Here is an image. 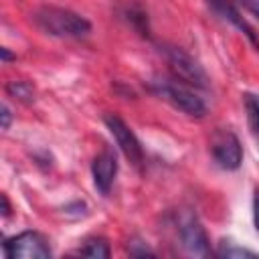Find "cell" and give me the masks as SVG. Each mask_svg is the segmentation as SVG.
Wrapping results in <instances>:
<instances>
[{
	"mask_svg": "<svg viewBox=\"0 0 259 259\" xmlns=\"http://www.w3.org/2000/svg\"><path fill=\"white\" fill-rule=\"evenodd\" d=\"M208 4L212 6V10H214L219 16H223L225 20H229L231 24H235L239 30H243V32L247 34V38H249L255 47H259V36L255 34V30L251 28V24L241 16V12H239L231 2H227V0H208Z\"/></svg>",
	"mask_w": 259,
	"mask_h": 259,
	"instance_id": "obj_9",
	"label": "cell"
},
{
	"mask_svg": "<svg viewBox=\"0 0 259 259\" xmlns=\"http://www.w3.org/2000/svg\"><path fill=\"white\" fill-rule=\"evenodd\" d=\"M75 253L77 255H83V257H91V259H107L109 257V245L101 237H91Z\"/></svg>",
	"mask_w": 259,
	"mask_h": 259,
	"instance_id": "obj_11",
	"label": "cell"
},
{
	"mask_svg": "<svg viewBox=\"0 0 259 259\" xmlns=\"http://www.w3.org/2000/svg\"><path fill=\"white\" fill-rule=\"evenodd\" d=\"M152 91L162 97L164 101H168L174 109L182 111L184 115H190V117H202L206 113V105L202 101V97H198L192 87L172 79H156L152 81Z\"/></svg>",
	"mask_w": 259,
	"mask_h": 259,
	"instance_id": "obj_2",
	"label": "cell"
},
{
	"mask_svg": "<svg viewBox=\"0 0 259 259\" xmlns=\"http://www.w3.org/2000/svg\"><path fill=\"white\" fill-rule=\"evenodd\" d=\"M239 2H241V4H243V6H245L253 16H257V18H259V0H239Z\"/></svg>",
	"mask_w": 259,
	"mask_h": 259,
	"instance_id": "obj_14",
	"label": "cell"
},
{
	"mask_svg": "<svg viewBox=\"0 0 259 259\" xmlns=\"http://www.w3.org/2000/svg\"><path fill=\"white\" fill-rule=\"evenodd\" d=\"M210 156L223 170H237L243 162V148L239 138L229 130H219L210 140Z\"/></svg>",
	"mask_w": 259,
	"mask_h": 259,
	"instance_id": "obj_5",
	"label": "cell"
},
{
	"mask_svg": "<svg viewBox=\"0 0 259 259\" xmlns=\"http://www.w3.org/2000/svg\"><path fill=\"white\" fill-rule=\"evenodd\" d=\"M109 134L113 136L115 144L119 146V150L123 152V156L134 164V166H142L144 164V148L140 144V140L136 138V134L132 132V127L117 115L109 113L103 117Z\"/></svg>",
	"mask_w": 259,
	"mask_h": 259,
	"instance_id": "obj_6",
	"label": "cell"
},
{
	"mask_svg": "<svg viewBox=\"0 0 259 259\" xmlns=\"http://www.w3.org/2000/svg\"><path fill=\"white\" fill-rule=\"evenodd\" d=\"M253 221H255V227L259 231V190L253 196Z\"/></svg>",
	"mask_w": 259,
	"mask_h": 259,
	"instance_id": "obj_16",
	"label": "cell"
},
{
	"mask_svg": "<svg viewBox=\"0 0 259 259\" xmlns=\"http://www.w3.org/2000/svg\"><path fill=\"white\" fill-rule=\"evenodd\" d=\"M2 214H4V217H8V214H10V204H8L6 194H2Z\"/></svg>",
	"mask_w": 259,
	"mask_h": 259,
	"instance_id": "obj_17",
	"label": "cell"
},
{
	"mask_svg": "<svg viewBox=\"0 0 259 259\" xmlns=\"http://www.w3.org/2000/svg\"><path fill=\"white\" fill-rule=\"evenodd\" d=\"M32 20L42 32L57 38H85L91 32V22L85 16L61 6H40Z\"/></svg>",
	"mask_w": 259,
	"mask_h": 259,
	"instance_id": "obj_1",
	"label": "cell"
},
{
	"mask_svg": "<svg viewBox=\"0 0 259 259\" xmlns=\"http://www.w3.org/2000/svg\"><path fill=\"white\" fill-rule=\"evenodd\" d=\"M6 91H8V95H12L14 99H20L24 103L34 99V87L28 81H10L6 85Z\"/></svg>",
	"mask_w": 259,
	"mask_h": 259,
	"instance_id": "obj_12",
	"label": "cell"
},
{
	"mask_svg": "<svg viewBox=\"0 0 259 259\" xmlns=\"http://www.w3.org/2000/svg\"><path fill=\"white\" fill-rule=\"evenodd\" d=\"M164 55H166L168 67L176 81H180L192 89H208V77L194 57H190L186 51H182L178 47H166Z\"/></svg>",
	"mask_w": 259,
	"mask_h": 259,
	"instance_id": "obj_3",
	"label": "cell"
},
{
	"mask_svg": "<svg viewBox=\"0 0 259 259\" xmlns=\"http://www.w3.org/2000/svg\"><path fill=\"white\" fill-rule=\"evenodd\" d=\"M217 255L227 257V259H233V257H257L253 251H249V249H245V247H239V245H235V243H231V241H223V243L219 245Z\"/></svg>",
	"mask_w": 259,
	"mask_h": 259,
	"instance_id": "obj_13",
	"label": "cell"
},
{
	"mask_svg": "<svg viewBox=\"0 0 259 259\" xmlns=\"http://www.w3.org/2000/svg\"><path fill=\"white\" fill-rule=\"evenodd\" d=\"M245 113H247V123L251 130V136L259 148V95L245 93Z\"/></svg>",
	"mask_w": 259,
	"mask_h": 259,
	"instance_id": "obj_10",
	"label": "cell"
},
{
	"mask_svg": "<svg viewBox=\"0 0 259 259\" xmlns=\"http://www.w3.org/2000/svg\"><path fill=\"white\" fill-rule=\"evenodd\" d=\"M178 233H180L182 247L190 255H196V257H208L210 255L206 231H204V227L200 225V221L194 214H190V212L182 214V219L178 223Z\"/></svg>",
	"mask_w": 259,
	"mask_h": 259,
	"instance_id": "obj_7",
	"label": "cell"
},
{
	"mask_svg": "<svg viewBox=\"0 0 259 259\" xmlns=\"http://www.w3.org/2000/svg\"><path fill=\"white\" fill-rule=\"evenodd\" d=\"M2 249H4V255L8 259H45V257H51L49 241L36 231H22V233L6 239Z\"/></svg>",
	"mask_w": 259,
	"mask_h": 259,
	"instance_id": "obj_4",
	"label": "cell"
},
{
	"mask_svg": "<svg viewBox=\"0 0 259 259\" xmlns=\"http://www.w3.org/2000/svg\"><path fill=\"white\" fill-rule=\"evenodd\" d=\"M0 117H2V130H8V127H10V121H12V113H10V109H8L6 103L2 105V113H0Z\"/></svg>",
	"mask_w": 259,
	"mask_h": 259,
	"instance_id": "obj_15",
	"label": "cell"
},
{
	"mask_svg": "<svg viewBox=\"0 0 259 259\" xmlns=\"http://www.w3.org/2000/svg\"><path fill=\"white\" fill-rule=\"evenodd\" d=\"M10 59H12V55L8 53V49H2V61L6 63V61H10Z\"/></svg>",
	"mask_w": 259,
	"mask_h": 259,
	"instance_id": "obj_18",
	"label": "cell"
},
{
	"mask_svg": "<svg viewBox=\"0 0 259 259\" xmlns=\"http://www.w3.org/2000/svg\"><path fill=\"white\" fill-rule=\"evenodd\" d=\"M115 174H117V158H115L113 150L103 148L93 158V164H91L93 184H95L99 194H103V196L109 194V190L113 186V180H115Z\"/></svg>",
	"mask_w": 259,
	"mask_h": 259,
	"instance_id": "obj_8",
	"label": "cell"
}]
</instances>
